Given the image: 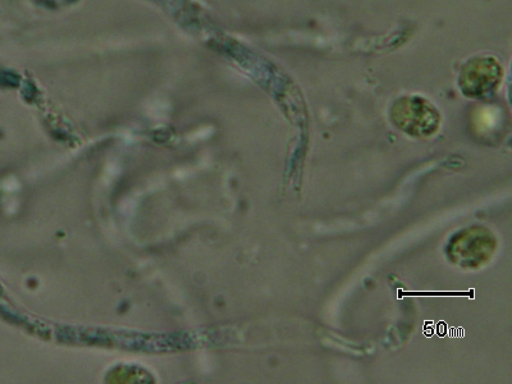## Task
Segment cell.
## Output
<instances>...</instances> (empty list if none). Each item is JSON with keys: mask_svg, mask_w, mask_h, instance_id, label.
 Listing matches in <instances>:
<instances>
[{"mask_svg": "<svg viewBox=\"0 0 512 384\" xmlns=\"http://www.w3.org/2000/svg\"><path fill=\"white\" fill-rule=\"evenodd\" d=\"M394 122L404 131L413 135H428L438 126V114L434 108L419 97L399 100L393 110Z\"/></svg>", "mask_w": 512, "mask_h": 384, "instance_id": "1", "label": "cell"}, {"mask_svg": "<svg viewBox=\"0 0 512 384\" xmlns=\"http://www.w3.org/2000/svg\"><path fill=\"white\" fill-rule=\"evenodd\" d=\"M500 72L498 63L494 60L475 59L463 70L461 87L468 95L483 97L497 86Z\"/></svg>", "mask_w": 512, "mask_h": 384, "instance_id": "2", "label": "cell"}, {"mask_svg": "<svg viewBox=\"0 0 512 384\" xmlns=\"http://www.w3.org/2000/svg\"><path fill=\"white\" fill-rule=\"evenodd\" d=\"M500 122V113L493 107L482 108L475 117L476 128L481 132L495 129Z\"/></svg>", "mask_w": 512, "mask_h": 384, "instance_id": "3", "label": "cell"}, {"mask_svg": "<svg viewBox=\"0 0 512 384\" xmlns=\"http://www.w3.org/2000/svg\"><path fill=\"white\" fill-rule=\"evenodd\" d=\"M18 76L12 72L0 70V85L6 87L17 86Z\"/></svg>", "mask_w": 512, "mask_h": 384, "instance_id": "4", "label": "cell"}]
</instances>
